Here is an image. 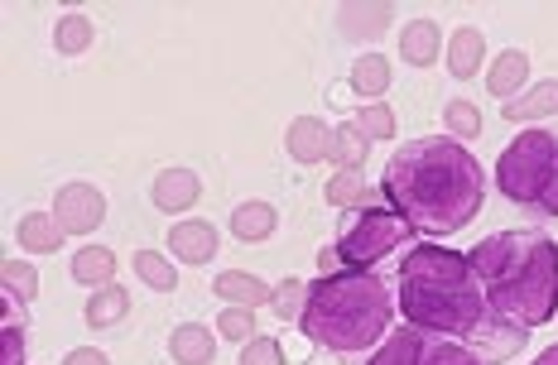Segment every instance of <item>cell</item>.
<instances>
[{
    "mask_svg": "<svg viewBox=\"0 0 558 365\" xmlns=\"http://www.w3.org/2000/svg\"><path fill=\"white\" fill-rule=\"evenodd\" d=\"M482 163L458 139H414L386 163L380 193L395 203L410 231L452 235L482 211Z\"/></svg>",
    "mask_w": 558,
    "mask_h": 365,
    "instance_id": "1",
    "label": "cell"
},
{
    "mask_svg": "<svg viewBox=\"0 0 558 365\" xmlns=\"http://www.w3.org/2000/svg\"><path fill=\"white\" fill-rule=\"evenodd\" d=\"M468 260L501 323L525 332L558 313V245L544 231H496Z\"/></svg>",
    "mask_w": 558,
    "mask_h": 365,
    "instance_id": "2",
    "label": "cell"
},
{
    "mask_svg": "<svg viewBox=\"0 0 558 365\" xmlns=\"http://www.w3.org/2000/svg\"><path fill=\"white\" fill-rule=\"evenodd\" d=\"M400 303L418 332H476L486 323V293L468 255L448 245H414L400 265Z\"/></svg>",
    "mask_w": 558,
    "mask_h": 365,
    "instance_id": "3",
    "label": "cell"
},
{
    "mask_svg": "<svg viewBox=\"0 0 558 365\" xmlns=\"http://www.w3.org/2000/svg\"><path fill=\"white\" fill-rule=\"evenodd\" d=\"M390 313L395 303L386 284L376 275H366V269H347V275H328L318 284H308V303L299 327L318 346L352 356V351H366L371 341L386 337Z\"/></svg>",
    "mask_w": 558,
    "mask_h": 365,
    "instance_id": "4",
    "label": "cell"
},
{
    "mask_svg": "<svg viewBox=\"0 0 558 365\" xmlns=\"http://www.w3.org/2000/svg\"><path fill=\"white\" fill-rule=\"evenodd\" d=\"M554 173H558V139L549 131H525L501 155V163H496V183H501V193L510 197V203L534 207V211H539L544 193H549Z\"/></svg>",
    "mask_w": 558,
    "mask_h": 365,
    "instance_id": "5",
    "label": "cell"
},
{
    "mask_svg": "<svg viewBox=\"0 0 558 365\" xmlns=\"http://www.w3.org/2000/svg\"><path fill=\"white\" fill-rule=\"evenodd\" d=\"M410 235V221L400 211H386V207H362L356 217H347L342 235H337V260L342 265H376L380 255H390L395 245Z\"/></svg>",
    "mask_w": 558,
    "mask_h": 365,
    "instance_id": "6",
    "label": "cell"
},
{
    "mask_svg": "<svg viewBox=\"0 0 558 365\" xmlns=\"http://www.w3.org/2000/svg\"><path fill=\"white\" fill-rule=\"evenodd\" d=\"M366 365H482V356L434 332H390V341Z\"/></svg>",
    "mask_w": 558,
    "mask_h": 365,
    "instance_id": "7",
    "label": "cell"
},
{
    "mask_svg": "<svg viewBox=\"0 0 558 365\" xmlns=\"http://www.w3.org/2000/svg\"><path fill=\"white\" fill-rule=\"evenodd\" d=\"M53 217L68 235H87L107 221V197H101L92 183H63L53 197Z\"/></svg>",
    "mask_w": 558,
    "mask_h": 365,
    "instance_id": "8",
    "label": "cell"
},
{
    "mask_svg": "<svg viewBox=\"0 0 558 365\" xmlns=\"http://www.w3.org/2000/svg\"><path fill=\"white\" fill-rule=\"evenodd\" d=\"M284 145H289V159L318 163V159H328V149H332V131L318 121V115H299V121H289Z\"/></svg>",
    "mask_w": 558,
    "mask_h": 365,
    "instance_id": "9",
    "label": "cell"
},
{
    "mask_svg": "<svg viewBox=\"0 0 558 365\" xmlns=\"http://www.w3.org/2000/svg\"><path fill=\"white\" fill-rule=\"evenodd\" d=\"M169 251L179 255L183 265H207L217 255V231L213 221H179L169 231Z\"/></svg>",
    "mask_w": 558,
    "mask_h": 365,
    "instance_id": "10",
    "label": "cell"
},
{
    "mask_svg": "<svg viewBox=\"0 0 558 365\" xmlns=\"http://www.w3.org/2000/svg\"><path fill=\"white\" fill-rule=\"evenodd\" d=\"M197 193H203V183H197V173H189V169H165L155 179V187H149L159 211H189L197 203Z\"/></svg>",
    "mask_w": 558,
    "mask_h": 365,
    "instance_id": "11",
    "label": "cell"
},
{
    "mask_svg": "<svg viewBox=\"0 0 558 365\" xmlns=\"http://www.w3.org/2000/svg\"><path fill=\"white\" fill-rule=\"evenodd\" d=\"M213 293H217V299H227V303H236V308H260V303H275V289L265 284V279H255V275H241V269L217 275Z\"/></svg>",
    "mask_w": 558,
    "mask_h": 365,
    "instance_id": "12",
    "label": "cell"
},
{
    "mask_svg": "<svg viewBox=\"0 0 558 365\" xmlns=\"http://www.w3.org/2000/svg\"><path fill=\"white\" fill-rule=\"evenodd\" d=\"M482 58H486V39L476 25H458L448 39V68L452 77H476L482 73Z\"/></svg>",
    "mask_w": 558,
    "mask_h": 365,
    "instance_id": "13",
    "label": "cell"
},
{
    "mask_svg": "<svg viewBox=\"0 0 558 365\" xmlns=\"http://www.w3.org/2000/svg\"><path fill=\"white\" fill-rule=\"evenodd\" d=\"M438 49H444V29H438L434 20H414V25H404V34H400L404 63L428 68V63H438Z\"/></svg>",
    "mask_w": 558,
    "mask_h": 365,
    "instance_id": "14",
    "label": "cell"
},
{
    "mask_svg": "<svg viewBox=\"0 0 558 365\" xmlns=\"http://www.w3.org/2000/svg\"><path fill=\"white\" fill-rule=\"evenodd\" d=\"M169 351H173V361H179V365H213L217 341H213V332H207V327L183 323V327H173Z\"/></svg>",
    "mask_w": 558,
    "mask_h": 365,
    "instance_id": "15",
    "label": "cell"
},
{
    "mask_svg": "<svg viewBox=\"0 0 558 365\" xmlns=\"http://www.w3.org/2000/svg\"><path fill=\"white\" fill-rule=\"evenodd\" d=\"M20 245H25L29 255H53L58 245H63V227H58V217H49V211H29V217H20Z\"/></svg>",
    "mask_w": 558,
    "mask_h": 365,
    "instance_id": "16",
    "label": "cell"
},
{
    "mask_svg": "<svg viewBox=\"0 0 558 365\" xmlns=\"http://www.w3.org/2000/svg\"><path fill=\"white\" fill-rule=\"evenodd\" d=\"M525 77H530L525 49H506V53L492 63V73H486V87H492V97H520Z\"/></svg>",
    "mask_w": 558,
    "mask_h": 365,
    "instance_id": "17",
    "label": "cell"
},
{
    "mask_svg": "<svg viewBox=\"0 0 558 365\" xmlns=\"http://www.w3.org/2000/svg\"><path fill=\"white\" fill-rule=\"evenodd\" d=\"M116 275V255L107 251V245H83V251L73 255V279L87 289H107Z\"/></svg>",
    "mask_w": 558,
    "mask_h": 365,
    "instance_id": "18",
    "label": "cell"
},
{
    "mask_svg": "<svg viewBox=\"0 0 558 365\" xmlns=\"http://www.w3.org/2000/svg\"><path fill=\"white\" fill-rule=\"evenodd\" d=\"M539 115H558V82H539L525 97L506 101V121H539Z\"/></svg>",
    "mask_w": 558,
    "mask_h": 365,
    "instance_id": "19",
    "label": "cell"
},
{
    "mask_svg": "<svg viewBox=\"0 0 558 365\" xmlns=\"http://www.w3.org/2000/svg\"><path fill=\"white\" fill-rule=\"evenodd\" d=\"M366 149H371V139H366L362 131H356V125H337V131H332V149H328V159H332L342 173H362Z\"/></svg>",
    "mask_w": 558,
    "mask_h": 365,
    "instance_id": "20",
    "label": "cell"
},
{
    "mask_svg": "<svg viewBox=\"0 0 558 365\" xmlns=\"http://www.w3.org/2000/svg\"><path fill=\"white\" fill-rule=\"evenodd\" d=\"M279 217L270 203H241L236 217H231V231L241 235V241H265V235H275Z\"/></svg>",
    "mask_w": 558,
    "mask_h": 365,
    "instance_id": "21",
    "label": "cell"
},
{
    "mask_svg": "<svg viewBox=\"0 0 558 365\" xmlns=\"http://www.w3.org/2000/svg\"><path fill=\"white\" fill-rule=\"evenodd\" d=\"M125 313H131V293H125L121 284H107L87 299V323L92 327H111V323H121Z\"/></svg>",
    "mask_w": 558,
    "mask_h": 365,
    "instance_id": "22",
    "label": "cell"
},
{
    "mask_svg": "<svg viewBox=\"0 0 558 365\" xmlns=\"http://www.w3.org/2000/svg\"><path fill=\"white\" fill-rule=\"evenodd\" d=\"M390 15H395L390 5H342V29L352 34V39H362V34L376 39V34L390 25Z\"/></svg>",
    "mask_w": 558,
    "mask_h": 365,
    "instance_id": "23",
    "label": "cell"
},
{
    "mask_svg": "<svg viewBox=\"0 0 558 365\" xmlns=\"http://www.w3.org/2000/svg\"><path fill=\"white\" fill-rule=\"evenodd\" d=\"M390 87V63L380 53H366L352 63V92H362V97H380V92Z\"/></svg>",
    "mask_w": 558,
    "mask_h": 365,
    "instance_id": "24",
    "label": "cell"
},
{
    "mask_svg": "<svg viewBox=\"0 0 558 365\" xmlns=\"http://www.w3.org/2000/svg\"><path fill=\"white\" fill-rule=\"evenodd\" d=\"M328 207H371V183L362 173H337V179H328Z\"/></svg>",
    "mask_w": 558,
    "mask_h": 365,
    "instance_id": "25",
    "label": "cell"
},
{
    "mask_svg": "<svg viewBox=\"0 0 558 365\" xmlns=\"http://www.w3.org/2000/svg\"><path fill=\"white\" fill-rule=\"evenodd\" d=\"M92 20L87 15H63L58 20V29H53V44H58V53H83L87 44H92Z\"/></svg>",
    "mask_w": 558,
    "mask_h": 365,
    "instance_id": "26",
    "label": "cell"
},
{
    "mask_svg": "<svg viewBox=\"0 0 558 365\" xmlns=\"http://www.w3.org/2000/svg\"><path fill=\"white\" fill-rule=\"evenodd\" d=\"M135 275L145 279L149 289H159V293H173V265L165 260V255H155V251H135Z\"/></svg>",
    "mask_w": 558,
    "mask_h": 365,
    "instance_id": "27",
    "label": "cell"
},
{
    "mask_svg": "<svg viewBox=\"0 0 558 365\" xmlns=\"http://www.w3.org/2000/svg\"><path fill=\"white\" fill-rule=\"evenodd\" d=\"M444 125H448V131L458 135V139H476V135H482V111H476L472 101H462V97H458V101H448Z\"/></svg>",
    "mask_w": 558,
    "mask_h": 365,
    "instance_id": "28",
    "label": "cell"
},
{
    "mask_svg": "<svg viewBox=\"0 0 558 365\" xmlns=\"http://www.w3.org/2000/svg\"><path fill=\"white\" fill-rule=\"evenodd\" d=\"M304 303H308V284H299V279H284V284L275 289V313L284 317V323H299Z\"/></svg>",
    "mask_w": 558,
    "mask_h": 365,
    "instance_id": "29",
    "label": "cell"
},
{
    "mask_svg": "<svg viewBox=\"0 0 558 365\" xmlns=\"http://www.w3.org/2000/svg\"><path fill=\"white\" fill-rule=\"evenodd\" d=\"M352 125H356V131H362L366 139H390V135H395V115H390V106H362Z\"/></svg>",
    "mask_w": 558,
    "mask_h": 365,
    "instance_id": "30",
    "label": "cell"
},
{
    "mask_svg": "<svg viewBox=\"0 0 558 365\" xmlns=\"http://www.w3.org/2000/svg\"><path fill=\"white\" fill-rule=\"evenodd\" d=\"M0 279H5V289H10V293H20V303L39 293V275H34V265L5 260V265H0Z\"/></svg>",
    "mask_w": 558,
    "mask_h": 365,
    "instance_id": "31",
    "label": "cell"
},
{
    "mask_svg": "<svg viewBox=\"0 0 558 365\" xmlns=\"http://www.w3.org/2000/svg\"><path fill=\"white\" fill-rule=\"evenodd\" d=\"M241 365H284V346L275 337H251L241 351Z\"/></svg>",
    "mask_w": 558,
    "mask_h": 365,
    "instance_id": "32",
    "label": "cell"
},
{
    "mask_svg": "<svg viewBox=\"0 0 558 365\" xmlns=\"http://www.w3.org/2000/svg\"><path fill=\"white\" fill-rule=\"evenodd\" d=\"M217 332H222L227 341H251V332H255L251 308H227V313H222V323H217Z\"/></svg>",
    "mask_w": 558,
    "mask_h": 365,
    "instance_id": "33",
    "label": "cell"
},
{
    "mask_svg": "<svg viewBox=\"0 0 558 365\" xmlns=\"http://www.w3.org/2000/svg\"><path fill=\"white\" fill-rule=\"evenodd\" d=\"M25 327H0V365H25Z\"/></svg>",
    "mask_w": 558,
    "mask_h": 365,
    "instance_id": "34",
    "label": "cell"
},
{
    "mask_svg": "<svg viewBox=\"0 0 558 365\" xmlns=\"http://www.w3.org/2000/svg\"><path fill=\"white\" fill-rule=\"evenodd\" d=\"M63 365H111L107 356H101L97 346H77V351H68V361Z\"/></svg>",
    "mask_w": 558,
    "mask_h": 365,
    "instance_id": "35",
    "label": "cell"
},
{
    "mask_svg": "<svg viewBox=\"0 0 558 365\" xmlns=\"http://www.w3.org/2000/svg\"><path fill=\"white\" fill-rule=\"evenodd\" d=\"M539 217H558V173H554L549 193H544V203H539Z\"/></svg>",
    "mask_w": 558,
    "mask_h": 365,
    "instance_id": "36",
    "label": "cell"
},
{
    "mask_svg": "<svg viewBox=\"0 0 558 365\" xmlns=\"http://www.w3.org/2000/svg\"><path fill=\"white\" fill-rule=\"evenodd\" d=\"M534 365H558V346H549V351H544V356L534 361Z\"/></svg>",
    "mask_w": 558,
    "mask_h": 365,
    "instance_id": "37",
    "label": "cell"
}]
</instances>
